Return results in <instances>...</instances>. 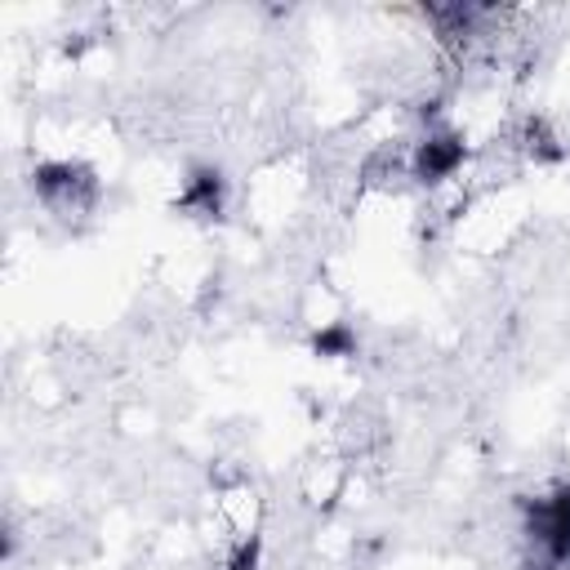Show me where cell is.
Masks as SVG:
<instances>
[{"label":"cell","mask_w":570,"mask_h":570,"mask_svg":"<svg viewBox=\"0 0 570 570\" xmlns=\"http://www.w3.org/2000/svg\"><path fill=\"white\" fill-rule=\"evenodd\" d=\"M552 503H557V508H561V512H570V481H566V485H561V490H557V494H552Z\"/></svg>","instance_id":"5b68a950"},{"label":"cell","mask_w":570,"mask_h":570,"mask_svg":"<svg viewBox=\"0 0 570 570\" xmlns=\"http://www.w3.org/2000/svg\"><path fill=\"white\" fill-rule=\"evenodd\" d=\"M459 165H463V142H459V138H428V142L419 147V160H414L419 178H428V183L450 178Z\"/></svg>","instance_id":"6da1fadb"},{"label":"cell","mask_w":570,"mask_h":570,"mask_svg":"<svg viewBox=\"0 0 570 570\" xmlns=\"http://www.w3.org/2000/svg\"><path fill=\"white\" fill-rule=\"evenodd\" d=\"M183 205H200L205 214H214L218 209V174H200L196 187L183 196Z\"/></svg>","instance_id":"7a4b0ae2"},{"label":"cell","mask_w":570,"mask_h":570,"mask_svg":"<svg viewBox=\"0 0 570 570\" xmlns=\"http://www.w3.org/2000/svg\"><path fill=\"white\" fill-rule=\"evenodd\" d=\"M258 566V543L249 539V543H240L236 552H232V561H227V570H254Z\"/></svg>","instance_id":"3957f363"},{"label":"cell","mask_w":570,"mask_h":570,"mask_svg":"<svg viewBox=\"0 0 570 570\" xmlns=\"http://www.w3.org/2000/svg\"><path fill=\"white\" fill-rule=\"evenodd\" d=\"M316 347H321V352H343V347H347V330H330V334H321Z\"/></svg>","instance_id":"277c9868"}]
</instances>
